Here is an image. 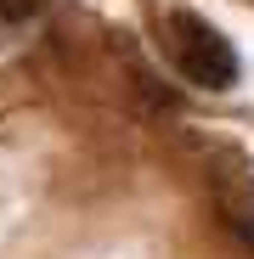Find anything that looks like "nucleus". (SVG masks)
I'll return each mask as SVG.
<instances>
[{
    "mask_svg": "<svg viewBox=\"0 0 254 259\" xmlns=\"http://www.w3.org/2000/svg\"><path fill=\"white\" fill-rule=\"evenodd\" d=\"M158 51H164V62L175 68L192 91L221 96V91H237V84H243V57H237V46H232L203 12L169 6V12L158 17Z\"/></svg>",
    "mask_w": 254,
    "mask_h": 259,
    "instance_id": "1",
    "label": "nucleus"
},
{
    "mask_svg": "<svg viewBox=\"0 0 254 259\" xmlns=\"http://www.w3.org/2000/svg\"><path fill=\"white\" fill-rule=\"evenodd\" d=\"M40 6H46V0H0V12H6V17H34Z\"/></svg>",
    "mask_w": 254,
    "mask_h": 259,
    "instance_id": "2",
    "label": "nucleus"
}]
</instances>
